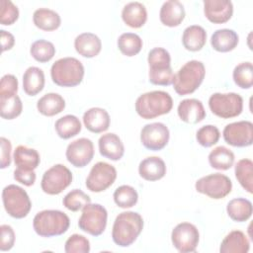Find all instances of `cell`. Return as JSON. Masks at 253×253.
<instances>
[{"mask_svg": "<svg viewBox=\"0 0 253 253\" xmlns=\"http://www.w3.org/2000/svg\"><path fill=\"white\" fill-rule=\"evenodd\" d=\"M235 177L241 187L249 194L253 193V162L248 158L237 161L234 168Z\"/></svg>", "mask_w": 253, "mask_h": 253, "instance_id": "e575fe53", "label": "cell"}, {"mask_svg": "<svg viewBox=\"0 0 253 253\" xmlns=\"http://www.w3.org/2000/svg\"><path fill=\"white\" fill-rule=\"evenodd\" d=\"M100 154L110 160L118 161L125 153V146L122 139L116 133L103 134L98 141Z\"/></svg>", "mask_w": 253, "mask_h": 253, "instance_id": "ffe728a7", "label": "cell"}, {"mask_svg": "<svg viewBox=\"0 0 253 253\" xmlns=\"http://www.w3.org/2000/svg\"><path fill=\"white\" fill-rule=\"evenodd\" d=\"M0 35H1V44H2V51H6L11 49L14 44H15V38L14 36L9 33L6 32L4 30L0 31Z\"/></svg>", "mask_w": 253, "mask_h": 253, "instance_id": "681fc988", "label": "cell"}, {"mask_svg": "<svg viewBox=\"0 0 253 253\" xmlns=\"http://www.w3.org/2000/svg\"><path fill=\"white\" fill-rule=\"evenodd\" d=\"M0 144H1V163L0 167L1 169H5L11 164V150L12 145L9 139L5 137L0 138Z\"/></svg>", "mask_w": 253, "mask_h": 253, "instance_id": "c3c4849f", "label": "cell"}, {"mask_svg": "<svg viewBox=\"0 0 253 253\" xmlns=\"http://www.w3.org/2000/svg\"><path fill=\"white\" fill-rule=\"evenodd\" d=\"M14 179L17 182L27 187H30L35 184L36 173L34 170H27V169H22L17 167L14 171Z\"/></svg>", "mask_w": 253, "mask_h": 253, "instance_id": "7dc6e473", "label": "cell"}, {"mask_svg": "<svg viewBox=\"0 0 253 253\" xmlns=\"http://www.w3.org/2000/svg\"><path fill=\"white\" fill-rule=\"evenodd\" d=\"M120 51L126 56H134L142 48L141 38L134 33L122 34L117 42Z\"/></svg>", "mask_w": 253, "mask_h": 253, "instance_id": "d590c367", "label": "cell"}, {"mask_svg": "<svg viewBox=\"0 0 253 253\" xmlns=\"http://www.w3.org/2000/svg\"><path fill=\"white\" fill-rule=\"evenodd\" d=\"M13 158L15 165L18 168L27 170H35L41 162L39 152L36 149L25 145H19L16 147Z\"/></svg>", "mask_w": 253, "mask_h": 253, "instance_id": "f546056e", "label": "cell"}, {"mask_svg": "<svg viewBox=\"0 0 253 253\" xmlns=\"http://www.w3.org/2000/svg\"><path fill=\"white\" fill-rule=\"evenodd\" d=\"M220 137L219 129L212 125H206L200 127L196 133L197 141L204 147H211L217 143Z\"/></svg>", "mask_w": 253, "mask_h": 253, "instance_id": "b9f144b4", "label": "cell"}, {"mask_svg": "<svg viewBox=\"0 0 253 253\" xmlns=\"http://www.w3.org/2000/svg\"><path fill=\"white\" fill-rule=\"evenodd\" d=\"M84 66L75 57H63L56 60L50 68V76L58 86L75 87L79 85L84 77Z\"/></svg>", "mask_w": 253, "mask_h": 253, "instance_id": "5b68a950", "label": "cell"}, {"mask_svg": "<svg viewBox=\"0 0 253 253\" xmlns=\"http://www.w3.org/2000/svg\"><path fill=\"white\" fill-rule=\"evenodd\" d=\"M33 22L40 30L51 32L59 28L61 19L55 11L47 8H40L34 12Z\"/></svg>", "mask_w": 253, "mask_h": 253, "instance_id": "f1b7e54d", "label": "cell"}, {"mask_svg": "<svg viewBox=\"0 0 253 253\" xmlns=\"http://www.w3.org/2000/svg\"><path fill=\"white\" fill-rule=\"evenodd\" d=\"M0 250L1 251H9L12 249L15 243V232L12 226L8 224H2L0 226Z\"/></svg>", "mask_w": 253, "mask_h": 253, "instance_id": "bcb514c9", "label": "cell"}, {"mask_svg": "<svg viewBox=\"0 0 253 253\" xmlns=\"http://www.w3.org/2000/svg\"><path fill=\"white\" fill-rule=\"evenodd\" d=\"M90 203L91 198L79 189H74L67 193L62 201L63 206L71 211H78Z\"/></svg>", "mask_w": 253, "mask_h": 253, "instance_id": "60d3db41", "label": "cell"}, {"mask_svg": "<svg viewBox=\"0 0 253 253\" xmlns=\"http://www.w3.org/2000/svg\"><path fill=\"white\" fill-rule=\"evenodd\" d=\"M148 78L153 85L169 86L173 83L174 73L171 68L170 53L163 47H154L148 52Z\"/></svg>", "mask_w": 253, "mask_h": 253, "instance_id": "8992f818", "label": "cell"}, {"mask_svg": "<svg viewBox=\"0 0 253 253\" xmlns=\"http://www.w3.org/2000/svg\"><path fill=\"white\" fill-rule=\"evenodd\" d=\"M117 179L116 168L107 162H97L86 178V187L89 191L100 193L111 187Z\"/></svg>", "mask_w": 253, "mask_h": 253, "instance_id": "7c38bea8", "label": "cell"}, {"mask_svg": "<svg viewBox=\"0 0 253 253\" xmlns=\"http://www.w3.org/2000/svg\"><path fill=\"white\" fill-rule=\"evenodd\" d=\"M64 251L66 253H88L90 251V242L81 234H72L65 242Z\"/></svg>", "mask_w": 253, "mask_h": 253, "instance_id": "7bdbcfd3", "label": "cell"}, {"mask_svg": "<svg viewBox=\"0 0 253 253\" xmlns=\"http://www.w3.org/2000/svg\"><path fill=\"white\" fill-rule=\"evenodd\" d=\"M18 80L12 74H6L1 78L0 82V97L17 95Z\"/></svg>", "mask_w": 253, "mask_h": 253, "instance_id": "f6af8a7d", "label": "cell"}, {"mask_svg": "<svg viewBox=\"0 0 253 253\" xmlns=\"http://www.w3.org/2000/svg\"><path fill=\"white\" fill-rule=\"evenodd\" d=\"M3 206L7 213L14 218H24L32 208L27 192L14 184L6 186L2 191Z\"/></svg>", "mask_w": 253, "mask_h": 253, "instance_id": "52a82bcc", "label": "cell"}, {"mask_svg": "<svg viewBox=\"0 0 253 253\" xmlns=\"http://www.w3.org/2000/svg\"><path fill=\"white\" fill-rule=\"evenodd\" d=\"M108 212L100 204H88L82 209L78 220L79 228L93 236L101 235L107 226Z\"/></svg>", "mask_w": 253, "mask_h": 253, "instance_id": "9c48e42d", "label": "cell"}, {"mask_svg": "<svg viewBox=\"0 0 253 253\" xmlns=\"http://www.w3.org/2000/svg\"><path fill=\"white\" fill-rule=\"evenodd\" d=\"M70 225L66 213L58 210H44L39 211L33 219L36 233L42 237L58 236L65 233Z\"/></svg>", "mask_w": 253, "mask_h": 253, "instance_id": "3957f363", "label": "cell"}, {"mask_svg": "<svg viewBox=\"0 0 253 253\" xmlns=\"http://www.w3.org/2000/svg\"><path fill=\"white\" fill-rule=\"evenodd\" d=\"M204 13L210 22L224 24L232 17L233 5L229 0H205Z\"/></svg>", "mask_w": 253, "mask_h": 253, "instance_id": "e0dca14e", "label": "cell"}, {"mask_svg": "<svg viewBox=\"0 0 253 253\" xmlns=\"http://www.w3.org/2000/svg\"><path fill=\"white\" fill-rule=\"evenodd\" d=\"M178 116L184 123L198 124L206 118V111L203 103L198 99H185L177 108Z\"/></svg>", "mask_w": 253, "mask_h": 253, "instance_id": "ac0fdd59", "label": "cell"}, {"mask_svg": "<svg viewBox=\"0 0 253 253\" xmlns=\"http://www.w3.org/2000/svg\"><path fill=\"white\" fill-rule=\"evenodd\" d=\"M83 123L89 131L100 133L106 131L109 128L111 119L109 113L105 109L94 107L84 113Z\"/></svg>", "mask_w": 253, "mask_h": 253, "instance_id": "d6986e66", "label": "cell"}, {"mask_svg": "<svg viewBox=\"0 0 253 253\" xmlns=\"http://www.w3.org/2000/svg\"><path fill=\"white\" fill-rule=\"evenodd\" d=\"M238 42V35L230 29L216 30L211 38L212 48L218 52H228L233 50L237 46Z\"/></svg>", "mask_w": 253, "mask_h": 253, "instance_id": "484cf974", "label": "cell"}, {"mask_svg": "<svg viewBox=\"0 0 253 253\" xmlns=\"http://www.w3.org/2000/svg\"><path fill=\"white\" fill-rule=\"evenodd\" d=\"M65 108V101L57 93H47L39 99L37 103L38 111L46 117H52L61 113Z\"/></svg>", "mask_w": 253, "mask_h": 253, "instance_id": "4dcf8cb0", "label": "cell"}, {"mask_svg": "<svg viewBox=\"0 0 253 253\" xmlns=\"http://www.w3.org/2000/svg\"><path fill=\"white\" fill-rule=\"evenodd\" d=\"M71 182V171L62 164H55L43 173L41 187L47 195H58L65 190Z\"/></svg>", "mask_w": 253, "mask_h": 253, "instance_id": "8fae6325", "label": "cell"}, {"mask_svg": "<svg viewBox=\"0 0 253 253\" xmlns=\"http://www.w3.org/2000/svg\"><path fill=\"white\" fill-rule=\"evenodd\" d=\"M143 229V218L135 211H123L116 217L112 238L113 241L121 246L127 247L131 245Z\"/></svg>", "mask_w": 253, "mask_h": 253, "instance_id": "6da1fadb", "label": "cell"}, {"mask_svg": "<svg viewBox=\"0 0 253 253\" xmlns=\"http://www.w3.org/2000/svg\"><path fill=\"white\" fill-rule=\"evenodd\" d=\"M55 131L60 138L68 139L77 135L82 128L79 119L74 115H66L59 118L54 124Z\"/></svg>", "mask_w": 253, "mask_h": 253, "instance_id": "d6a6232c", "label": "cell"}, {"mask_svg": "<svg viewBox=\"0 0 253 253\" xmlns=\"http://www.w3.org/2000/svg\"><path fill=\"white\" fill-rule=\"evenodd\" d=\"M30 53L34 59L41 63H44L54 56L55 47L53 43L48 41L38 40L32 43Z\"/></svg>", "mask_w": 253, "mask_h": 253, "instance_id": "ab89813d", "label": "cell"}, {"mask_svg": "<svg viewBox=\"0 0 253 253\" xmlns=\"http://www.w3.org/2000/svg\"><path fill=\"white\" fill-rule=\"evenodd\" d=\"M205 75L206 68L202 61L194 59L186 62L174 74L172 84L175 92L180 96L194 93L203 83Z\"/></svg>", "mask_w": 253, "mask_h": 253, "instance_id": "277c9868", "label": "cell"}, {"mask_svg": "<svg viewBox=\"0 0 253 253\" xmlns=\"http://www.w3.org/2000/svg\"><path fill=\"white\" fill-rule=\"evenodd\" d=\"M234 83L242 89H250L253 85V65L250 61L237 64L232 72Z\"/></svg>", "mask_w": 253, "mask_h": 253, "instance_id": "74e56055", "label": "cell"}, {"mask_svg": "<svg viewBox=\"0 0 253 253\" xmlns=\"http://www.w3.org/2000/svg\"><path fill=\"white\" fill-rule=\"evenodd\" d=\"M74 47L83 57L92 58L100 53L102 42L100 38L93 33H82L75 38Z\"/></svg>", "mask_w": 253, "mask_h": 253, "instance_id": "603a6c76", "label": "cell"}, {"mask_svg": "<svg viewBox=\"0 0 253 253\" xmlns=\"http://www.w3.org/2000/svg\"><path fill=\"white\" fill-rule=\"evenodd\" d=\"M0 115L5 120H14L19 117L23 110V104L18 95L0 97Z\"/></svg>", "mask_w": 253, "mask_h": 253, "instance_id": "f35d334b", "label": "cell"}, {"mask_svg": "<svg viewBox=\"0 0 253 253\" xmlns=\"http://www.w3.org/2000/svg\"><path fill=\"white\" fill-rule=\"evenodd\" d=\"M209 107L213 115L221 119L239 116L243 110V99L237 93H213L209 99Z\"/></svg>", "mask_w": 253, "mask_h": 253, "instance_id": "ba28073f", "label": "cell"}, {"mask_svg": "<svg viewBox=\"0 0 253 253\" xmlns=\"http://www.w3.org/2000/svg\"><path fill=\"white\" fill-rule=\"evenodd\" d=\"M139 176L146 181H157L166 174V165L162 158L149 156L140 161L138 165Z\"/></svg>", "mask_w": 253, "mask_h": 253, "instance_id": "7402d4cb", "label": "cell"}, {"mask_svg": "<svg viewBox=\"0 0 253 253\" xmlns=\"http://www.w3.org/2000/svg\"><path fill=\"white\" fill-rule=\"evenodd\" d=\"M184 5L177 0H169L162 4L159 12L160 22L167 27H177L185 19Z\"/></svg>", "mask_w": 253, "mask_h": 253, "instance_id": "44dd1931", "label": "cell"}, {"mask_svg": "<svg viewBox=\"0 0 253 253\" xmlns=\"http://www.w3.org/2000/svg\"><path fill=\"white\" fill-rule=\"evenodd\" d=\"M207 42V32L199 25H192L187 27L182 36V43L187 50L199 51Z\"/></svg>", "mask_w": 253, "mask_h": 253, "instance_id": "4316f807", "label": "cell"}, {"mask_svg": "<svg viewBox=\"0 0 253 253\" xmlns=\"http://www.w3.org/2000/svg\"><path fill=\"white\" fill-rule=\"evenodd\" d=\"M44 73L36 66L29 67L23 75V89L29 96H36L44 87Z\"/></svg>", "mask_w": 253, "mask_h": 253, "instance_id": "83f0119b", "label": "cell"}, {"mask_svg": "<svg viewBox=\"0 0 253 253\" xmlns=\"http://www.w3.org/2000/svg\"><path fill=\"white\" fill-rule=\"evenodd\" d=\"M250 249V242L246 234L240 230L230 231L221 241L220 253H247Z\"/></svg>", "mask_w": 253, "mask_h": 253, "instance_id": "d4e9b609", "label": "cell"}, {"mask_svg": "<svg viewBox=\"0 0 253 253\" xmlns=\"http://www.w3.org/2000/svg\"><path fill=\"white\" fill-rule=\"evenodd\" d=\"M233 152L225 146H217L209 154L210 165L216 170H228L234 163Z\"/></svg>", "mask_w": 253, "mask_h": 253, "instance_id": "836d02e7", "label": "cell"}, {"mask_svg": "<svg viewBox=\"0 0 253 253\" xmlns=\"http://www.w3.org/2000/svg\"><path fill=\"white\" fill-rule=\"evenodd\" d=\"M173 108V100L165 91H151L140 95L135 101V111L144 120L168 114Z\"/></svg>", "mask_w": 253, "mask_h": 253, "instance_id": "7a4b0ae2", "label": "cell"}, {"mask_svg": "<svg viewBox=\"0 0 253 253\" xmlns=\"http://www.w3.org/2000/svg\"><path fill=\"white\" fill-rule=\"evenodd\" d=\"M122 19L130 28H141L147 20L146 8L140 2H129L122 10Z\"/></svg>", "mask_w": 253, "mask_h": 253, "instance_id": "cb8c5ba5", "label": "cell"}, {"mask_svg": "<svg viewBox=\"0 0 253 253\" xmlns=\"http://www.w3.org/2000/svg\"><path fill=\"white\" fill-rule=\"evenodd\" d=\"M1 12L0 22L4 26H10L14 24L19 18L18 7L10 0H1Z\"/></svg>", "mask_w": 253, "mask_h": 253, "instance_id": "ee69618b", "label": "cell"}, {"mask_svg": "<svg viewBox=\"0 0 253 253\" xmlns=\"http://www.w3.org/2000/svg\"><path fill=\"white\" fill-rule=\"evenodd\" d=\"M226 211L232 220L236 222L246 221L252 215V203L244 198L232 199L226 206Z\"/></svg>", "mask_w": 253, "mask_h": 253, "instance_id": "1f68e13d", "label": "cell"}, {"mask_svg": "<svg viewBox=\"0 0 253 253\" xmlns=\"http://www.w3.org/2000/svg\"><path fill=\"white\" fill-rule=\"evenodd\" d=\"M114 201L116 205L122 209L132 208L138 201L136 190L129 185H122L114 192Z\"/></svg>", "mask_w": 253, "mask_h": 253, "instance_id": "8d00e7d4", "label": "cell"}, {"mask_svg": "<svg viewBox=\"0 0 253 253\" xmlns=\"http://www.w3.org/2000/svg\"><path fill=\"white\" fill-rule=\"evenodd\" d=\"M199 240V230L190 222H181L177 224L171 233L172 244L181 253L196 251Z\"/></svg>", "mask_w": 253, "mask_h": 253, "instance_id": "4fadbf2b", "label": "cell"}, {"mask_svg": "<svg viewBox=\"0 0 253 253\" xmlns=\"http://www.w3.org/2000/svg\"><path fill=\"white\" fill-rule=\"evenodd\" d=\"M170 137V132L163 123H151L145 125L140 131V141L142 145L152 151L163 149Z\"/></svg>", "mask_w": 253, "mask_h": 253, "instance_id": "9a60e30c", "label": "cell"}, {"mask_svg": "<svg viewBox=\"0 0 253 253\" xmlns=\"http://www.w3.org/2000/svg\"><path fill=\"white\" fill-rule=\"evenodd\" d=\"M93 142L86 137H81L73 140L67 145L66 159L74 167L83 168L88 165L94 157Z\"/></svg>", "mask_w": 253, "mask_h": 253, "instance_id": "2e32d148", "label": "cell"}, {"mask_svg": "<svg viewBox=\"0 0 253 253\" xmlns=\"http://www.w3.org/2000/svg\"><path fill=\"white\" fill-rule=\"evenodd\" d=\"M224 141L234 147L250 146L253 142V124L249 121H239L228 124L222 131Z\"/></svg>", "mask_w": 253, "mask_h": 253, "instance_id": "5bb4252c", "label": "cell"}, {"mask_svg": "<svg viewBox=\"0 0 253 253\" xmlns=\"http://www.w3.org/2000/svg\"><path fill=\"white\" fill-rule=\"evenodd\" d=\"M196 191L211 199L220 200L225 198L232 189L231 180L224 174L213 173L200 178L195 184Z\"/></svg>", "mask_w": 253, "mask_h": 253, "instance_id": "30bf717a", "label": "cell"}]
</instances>
